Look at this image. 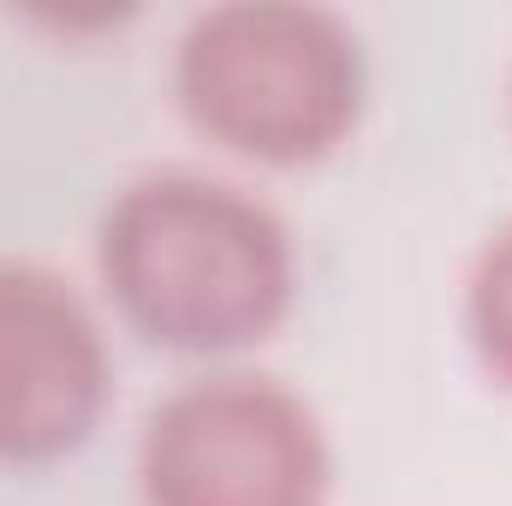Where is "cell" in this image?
Instances as JSON below:
<instances>
[{"instance_id": "6da1fadb", "label": "cell", "mask_w": 512, "mask_h": 506, "mask_svg": "<svg viewBox=\"0 0 512 506\" xmlns=\"http://www.w3.org/2000/svg\"><path fill=\"white\" fill-rule=\"evenodd\" d=\"M96 262L120 316L173 352H239L292 304V239L280 215L185 167L114 197Z\"/></svg>"}, {"instance_id": "7a4b0ae2", "label": "cell", "mask_w": 512, "mask_h": 506, "mask_svg": "<svg viewBox=\"0 0 512 506\" xmlns=\"http://www.w3.org/2000/svg\"><path fill=\"white\" fill-rule=\"evenodd\" d=\"M179 102L221 149L316 161L358 120V36L316 6H215L179 36Z\"/></svg>"}, {"instance_id": "3957f363", "label": "cell", "mask_w": 512, "mask_h": 506, "mask_svg": "<svg viewBox=\"0 0 512 506\" xmlns=\"http://www.w3.org/2000/svg\"><path fill=\"white\" fill-rule=\"evenodd\" d=\"M143 506H322L328 441L316 411L262 376H203L149 411Z\"/></svg>"}, {"instance_id": "277c9868", "label": "cell", "mask_w": 512, "mask_h": 506, "mask_svg": "<svg viewBox=\"0 0 512 506\" xmlns=\"http://www.w3.org/2000/svg\"><path fill=\"white\" fill-rule=\"evenodd\" d=\"M108 376L84 298L36 262H0V465H48L90 441Z\"/></svg>"}, {"instance_id": "5b68a950", "label": "cell", "mask_w": 512, "mask_h": 506, "mask_svg": "<svg viewBox=\"0 0 512 506\" xmlns=\"http://www.w3.org/2000/svg\"><path fill=\"white\" fill-rule=\"evenodd\" d=\"M471 340L483 364L512 387V227L489 239L471 274Z\"/></svg>"}]
</instances>
